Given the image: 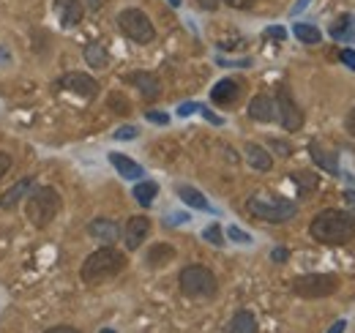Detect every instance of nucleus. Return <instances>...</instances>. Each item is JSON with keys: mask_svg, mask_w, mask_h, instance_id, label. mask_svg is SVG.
<instances>
[{"mask_svg": "<svg viewBox=\"0 0 355 333\" xmlns=\"http://www.w3.org/2000/svg\"><path fill=\"white\" fill-rule=\"evenodd\" d=\"M126 254H121L118 249H112V246H101L98 251H93L88 254V259L83 262V268H80V276H83V282L85 284H104V282H110V279H115L118 273H123L126 271Z\"/></svg>", "mask_w": 355, "mask_h": 333, "instance_id": "obj_2", "label": "nucleus"}, {"mask_svg": "<svg viewBox=\"0 0 355 333\" xmlns=\"http://www.w3.org/2000/svg\"><path fill=\"white\" fill-rule=\"evenodd\" d=\"M112 137H115V139H134V137H137V128H134V126H121Z\"/></svg>", "mask_w": 355, "mask_h": 333, "instance_id": "obj_31", "label": "nucleus"}, {"mask_svg": "<svg viewBox=\"0 0 355 333\" xmlns=\"http://www.w3.org/2000/svg\"><path fill=\"white\" fill-rule=\"evenodd\" d=\"M243 153H246V162L252 169H257V172H268L270 166H273V159H270V153H268L263 145H257V142H249L246 148H243Z\"/></svg>", "mask_w": 355, "mask_h": 333, "instance_id": "obj_19", "label": "nucleus"}, {"mask_svg": "<svg viewBox=\"0 0 355 333\" xmlns=\"http://www.w3.org/2000/svg\"><path fill=\"white\" fill-rule=\"evenodd\" d=\"M268 145H270L273 151H279V156H290V153H293V148H290L287 142H279V139H270Z\"/></svg>", "mask_w": 355, "mask_h": 333, "instance_id": "obj_34", "label": "nucleus"}, {"mask_svg": "<svg viewBox=\"0 0 355 333\" xmlns=\"http://www.w3.org/2000/svg\"><path fill=\"white\" fill-rule=\"evenodd\" d=\"M63 208V200L58 194V189L52 186H36L31 194H28V205H25V213H28V221L39 230H44L52 224V219L60 213Z\"/></svg>", "mask_w": 355, "mask_h": 333, "instance_id": "obj_3", "label": "nucleus"}, {"mask_svg": "<svg viewBox=\"0 0 355 333\" xmlns=\"http://www.w3.org/2000/svg\"><path fill=\"white\" fill-rule=\"evenodd\" d=\"M273 101H276V121L284 126L287 131H298L304 126V110L298 107V101L293 99L287 85L276 87V99Z\"/></svg>", "mask_w": 355, "mask_h": 333, "instance_id": "obj_8", "label": "nucleus"}, {"mask_svg": "<svg viewBox=\"0 0 355 333\" xmlns=\"http://www.w3.org/2000/svg\"><path fill=\"white\" fill-rule=\"evenodd\" d=\"M293 33H295V39H298V42L309 44V46L322 42V33H320L314 25H309V22H295V25H293Z\"/></svg>", "mask_w": 355, "mask_h": 333, "instance_id": "obj_25", "label": "nucleus"}, {"mask_svg": "<svg viewBox=\"0 0 355 333\" xmlns=\"http://www.w3.org/2000/svg\"><path fill=\"white\" fill-rule=\"evenodd\" d=\"M85 63H88L90 69L104 71V69L110 66V52H107V46H104V44H98V42L85 44Z\"/></svg>", "mask_w": 355, "mask_h": 333, "instance_id": "obj_21", "label": "nucleus"}, {"mask_svg": "<svg viewBox=\"0 0 355 333\" xmlns=\"http://www.w3.org/2000/svg\"><path fill=\"white\" fill-rule=\"evenodd\" d=\"M224 333H257V317H254L252 311L241 309V311L227 323Z\"/></svg>", "mask_w": 355, "mask_h": 333, "instance_id": "obj_20", "label": "nucleus"}, {"mask_svg": "<svg viewBox=\"0 0 355 333\" xmlns=\"http://www.w3.org/2000/svg\"><path fill=\"white\" fill-rule=\"evenodd\" d=\"M238 99H241V85L235 83V80H219V83L214 85V90H211V101L219 104V107H230Z\"/></svg>", "mask_w": 355, "mask_h": 333, "instance_id": "obj_17", "label": "nucleus"}, {"mask_svg": "<svg viewBox=\"0 0 355 333\" xmlns=\"http://www.w3.org/2000/svg\"><path fill=\"white\" fill-rule=\"evenodd\" d=\"M309 3H311V0H298V3L293 6V11H290V14H293V17H295V14H301V11H304V8L309 6Z\"/></svg>", "mask_w": 355, "mask_h": 333, "instance_id": "obj_44", "label": "nucleus"}, {"mask_svg": "<svg viewBox=\"0 0 355 333\" xmlns=\"http://www.w3.org/2000/svg\"><path fill=\"white\" fill-rule=\"evenodd\" d=\"M52 8L60 19L63 28H74L83 22V14H85V6L83 0H52Z\"/></svg>", "mask_w": 355, "mask_h": 333, "instance_id": "obj_11", "label": "nucleus"}, {"mask_svg": "<svg viewBox=\"0 0 355 333\" xmlns=\"http://www.w3.org/2000/svg\"><path fill=\"white\" fill-rule=\"evenodd\" d=\"M194 110H200V104H191V101H186V104H180V107H178V115H180V118H186V115H191Z\"/></svg>", "mask_w": 355, "mask_h": 333, "instance_id": "obj_36", "label": "nucleus"}, {"mask_svg": "<svg viewBox=\"0 0 355 333\" xmlns=\"http://www.w3.org/2000/svg\"><path fill=\"white\" fill-rule=\"evenodd\" d=\"M132 194L142 208H150L153 200H156V194H159V183H153V180H139V183L134 186Z\"/></svg>", "mask_w": 355, "mask_h": 333, "instance_id": "obj_24", "label": "nucleus"}, {"mask_svg": "<svg viewBox=\"0 0 355 333\" xmlns=\"http://www.w3.org/2000/svg\"><path fill=\"white\" fill-rule=\"evenodd\" d=\"M266 36L268 39H276V42H284V36H287V33H284V28H268Z\"/></svg>", "mask_w": 355, "mask_h": 333, "instance_id": "obj_38", "label": "nucleus"}, {"mask_svg": "<svg viewBox=\"0 0 355 333\" xmlns=\"http://www.w3.org/2000/svg\"><path fill=\"white\" fill-rule=\"evenodd\" d=\"M197 3H200L205 11H214V8H219V3H222V0H197Z\"/></svg>", "mask_w": 355, "mask_h": 333, "instance_id": "obj_43", "label": "nucleus"}, {"mask_svg": "<svg viewBox=\"0 0 355 333\" xmlns=\"http://www.w3.org/2000/svg\"><path fill=\"white\" fill-rule=\"evenodd\" d=\"M98 333H115L112 328H104V331H98Z\"/></svg>", "mask_w": 355, "mask_h": 333, "instance_id": "obj_50", "label": "nucleus"}, {"mask_svg": "<svg viewBox=\"0 0 355 333\" xmlns=\"http://www.w3.org/2000/svg\"><path fill=\"white\" fill-rule=\"evenodd\" d=\"M110 164L115 166V169H118V175H121V178H126V180H139V178L145 175L142 164H137L134 159L123 156V153H110Z\"/></svg>", "mask_w": 355, "mask_h": 333, "instance_id": "obj_18", "label": "nucleus"}, {"mask_svg": "<svg viewBox=\"0 0 355 333\" xmlns=\"http://www.w3.org/2000/svg\"><path fill=\"white\" fill-rule=\"evenodd\" d=\"M309 232L322 246H342L355 238V216L350 210L325 208L311 219Z\"/></svg>", "mask_w": 355, "mask_h": 333, "instance_id": "obj_1", "label": "nucleus"}, {"mask_svg": "<svg viewBox=\"0 0 355 333\" xmlns=\"http://www.w3.org/2000/svg\"><path fill=\"white\" fill-rule=\"evenodd\" d=\"M345 128H347L350 137H355V107L347 112V118H345Z\"/></svg>", "mask_w": 355, "mask_h": 333, "instance_id": "obj_39", "label": "nucleus"}, {"mask_svg": "<svg viewBox=\"0 0 355 333\" xmlns=\"http://www.w3.org/2000/svg\"><path fill=\"white\" fill-rule=\"evenodd\" d=\"M167 3H170L173 8H178V6H180V0H167Z\"/></svg>", "mask_w": 355, "mask_h": 333, "instance_id": "obj_49", "label": "nucleus"}, {"mask_svg": "<svg viewBox=\"0 0 355 333\" xmlns=\"http://www.w3.org/2000/svg\"><path fill=\"white\" fill-rule=\"evenodd\" d=\"M148 235H150V219L148 216H132L126 221V230H123V244L129 251H137Z\"/></svg>", "mask_w": 355, "mask_h": 333, "instance_id": "obj_10", "label": "nucleus"}, {"mask_svg": "<svg viewBox=\"0 0 355 333\" xmlns=\"http://www.w3.org/2000/svg\"><path fill=\"white\" fill-rule=\"evenodd\" d=\"M345 328H347V323H345V320H336V323L331 325V331H328V333H345Z\"/></svg>", "mask_w": 355, "mask_h": 333, "instance_id": "obj_45", "label": "nucleus"}, {"mask_svg": "<svg viewBox=\"0 0 355 333\" xmlns=\"http://www.w3.org/2000/svg\"><path fill=\"white\" fill-rule=\"evenodd\" d=\"M8 169H11V156H8V153H3V151H0V178H3V175H6V172H8Z\"/></svg>", "mask_w": 355, "mask_h": 333, "instance_id": "obj_40", "label": "nucleus"}, {"mask_svg": "<svg viewBox=\"0 0 355 333\" xmlns=\"http://www.w3.org/2000/svg\"><path fill=\"white\" fill-rule=\"evenodd\" d=\"M331 36H334L336 42H350V39L355 36L353 17H339V19L331 25Z\"/></svg>", "mask_w": 355, "mask_h": 333, "instance_id": "obj_26", "label": "nucleus"}, {"mask_svg": "<svg viewBox=\"0 0 355 333\" xmlns=\"http://www.w3.org/2000/svg\"><path fill=\"white\" fill-rule=\"evenodd\" d=\"M88 235L93 241H101L104 246H112V244L118 241V235H121V227H118L112 219L98 216V219H93L88 224Z\"/></svg>", "mask_w": 355, "mask_h": 333, "instance_id": "obj_13", "label": "nucleus"}, {"mask_svg": "<svg viewBox=\"0 0 355 333\" xmlns=\"http://www.w3.org/2000/svg\"><path fill=\"white\" fill-rule=\"evenodd\" d=\"M173 259H175V249H173L170 244H156V246H150L148 257H145L148 268H164V265L173 262Z\"/></svg>", "mask_w": 355, "mask_h": 333, "instance_id": "obj_22", "label": "nucleus"}, {"mask_svg": "<svg viewBox=\"0 0 355 333\" xmlns=\"http://www.w3.org/2000/svg\"><path fill=\"white\" fill-rule=\"evenodd\" d=\"M309 153H311V162L320 166V169H325L328 175H339V172H342V169H339V156H336L328 145H322L320 139H311Z\"/></svg>", "mask_w": 355, "mask_h": 333, "instance_id": "obj_12", "label": "nucleus"}, {"mask_svg": "<svg viewBox=\"0 0 355 333\" xmlns=\"http://www.w3.org/2000/svg\"><path fill=\"white\" fill-rule=\"evenodd\" d=\"M336 290H339V276H334V273H306V276L293 279V292L306 300L331 298Z\"/></svg>", "mask_w": 355, "mask_h": 333, "instance_id": "obj_6", "label": "nucleus"}, {"mask_svg": "<svg viewBox=\"0 0 355 333\" xmlns=\"http://www.w3.org/2000/svg\"><path fill=\"white\" fill-rule=\"evenodd\" d=\"M230 8H238V11H246V8H252L257 0H224Z\"/></svg>", "mask_w": 355, "mask_h": 333, "instance_id": "obj_35", "label": "nucleus"}, {"mask_svg": "<svg viewBox=\"0 0 355 333\" xmlns=\"http://www.w3.org/2000/svg\"><path fill=\"white\" fill-rule=\"evenodd\" d=\"M110 104H112V107H115V112H121V115L132 112V104H129L123 96H118V93H112V96H110Z\"/></svg>", "mask_w": 355, "mask_h": 333, "instance_id": "obj_29", "label": "nucleus"}, {"mask_svg": "<svg viewBox=\"0 0 355 333\" xmlns=\"http://www.w3.org/2000/svg\"><path fill=\"white\" fill-rule=\"evenodd\" d=\"M249 118L252 121H257V123H273L276 121V101L266 96V93H260V96H254L252 101H249Z\"/></svg>", "mask_w": 355, "mask_h": 333, "instance_id": "obj_14", "label": "nucleus"}, {"mask_svg": "<svg viewBox=\"0 0 355 333\" xmlns=\"http://www.w3.org/2000/svg\"><path fill=\"white\" fill-rule=\"evenodd\" d=\"M36 189V180H33V175H28V178H22L19 183H14L6 194H3V200H0V208L3 210H11L17 208L22 200H28V194Z\"/></svg>", "mask_w": 355, "mask_h": 333, "instance_id": "obj_16", "label": "nucleus"}, {"mask_svg": "<svg viewBox=\"0 0 355 333\" xmlns=\"http://www.w3.org/2000/svg\"><path fill=\"white\" fill-rule=\"evenodd\" d=\"M345 200H347V203L355 208V191H347V194H345Z\"/></svg>", "mask_w": 355, "mask_h": 333, "instance_id": "obj_48", "label": "nucleus"}, {"mask_svg": "<svg viewBox=\"0 0 355 333\" xmlns=\"http://www.w3.org/2000/svg\"><path fill=\"white\" fill-rule=\"evenodd\" d=\"M118 28H121V33H123L126 39H132L134 44H150L156 39L153 22H150L148 14L139 11V8H123V11L118 14Z\"/></svg>", "mask_w": 355, "mask_h": 333, "instance_id": "obj_7", "label": "nucleus"}, {"mask_svg": "<svg viewBox=\"0 0 355 333\" xmlns=\"http://www.w3.org/2000/svg\"><path fill=\"white\" fill-rule=\"evenodd\" d=\"M178 284L186 298H194V300L214 298L219 292V282H216L214 271H208L205 265H186L178 273Z\"/></svg>", "mask_w": 355, "mask_h": 333, "instance_id": "obj_4", "label": "nucleus"}, {"mask_svg": "<svg viewBox=\"0 0 355 333\" xmlns=\"http://www.w3.org/2000/svg\"><path fill=\"white\" fill-rule=\"evenodd\" d=\"M227 235H230V241H235V244H252V235L243 232V230H238V227H230Z\"/></svg>", "mask_w": 355, "mask_h": 333, "instance_id": "obj_30", "label": "nucleus"}, {"mask_svg": "<svg viewBox=\"0 0 355 333\" xmlns=\"http://www.w3.org/2000/svg\"><path fill=\"white\" fill-rule=\"evenodd\" d=\"M246 210L254 216V219H263L268 224H284L290 219H295L298 205L290 203V200H282V197H270V194H254L249 197Z\"/></svg>", "mask_w": 355, "mask_h": 333, "instance_id": "obj_5", "label": "nucleus"}, {"mask_svg": "<svg viewBox=\"0 0 355 333\" xmlns=\"http://www.w3.org/2000/svg\"><path fill=\"white\" fill-rule=\"evenodd\" d=\"M339 58H342V63H345L350 71H355V49H342Z\"/></svg>", "mask_w": 355, "mask_h": 333, "instance_id": "obj_33", "label": "nucleus"}, {"mask_svg": "<svg viewBox=\"0 0 355 333\" xmlns=\"http://www.w3.org/2000/svg\"><path fill=\"white\" fill-rule=\"evenodd\" d=\"M3 60H11V52H8L6 46H0V63H3Z\"/></svg>", "mask_w": 355, "mask_h": 333, "instance_id": "obj_47", "label": "nucleus"}, {"mask_svg": "<svg viewBox=\"0 0 355 333\" xmlns=\"http://www.w3.org/2000/svg\"><path fill=\"white\" fill-rule=\"evenodd\" d=\"M60 87H66L69 93H74V96H80V99H96V93H98V83L88 77V74H83V71H69V74H63L60 77Z\"/></svg>", "mask_w": 355, "mask_h": 333, "instance_id": "obj_9", "label": "nucleus"}, {"mask_svg": "<svg viewBox=\"0 0 355 333\" xmlns=\"http://www.w3.org/2000/svg\"><path fill=\"white\" fill-rule=\"evenodd\" d=\"M270 259H273V262H287V259H290V251H287V249H273V251H270Z\"/></svg>", "mask_w": 355, "mask_h": 333, "instance_id": "obj_37", "label": "nucleus"}, {"mask_svg": "<svg viewBox=\"0 0 355 333\" xmlns=\"http://www.w3.org/2000/svg\"><path fill=\"white\" fill-rule=\"evenodd\" d=\"M44 333H80L74 325H55V328H46Z\"/></svg>", "mask_w": 355, "mask_h": 333, "instance_id": "obj_41", "label": "nucleus"}, {"mask_svg": "<svg viewBox=\"0 0 355 333\" xmlns=\"http://www.w3.org/2000/svg\"><path fill=\"white\" fill-rule=\"evenodd\" d=\"M293 183L298 186V191H301V197H309L311 191L320 186V178L314 175V172H293Z\"/></svg>", "mask_w": 355, "mask_h": 333, "instance_id": "obj_27", "label": "nucleus"}, {"mask_svg": "<svg viewBox=\"0 0 355 333\" xmlns=\"http://www.w3.org/2000/svg\"><path fill=\"white\" fill-rule=\"evenodd\" d=\"M129 83L142 93V99H148V101H156L159 96H162V83H159V77L156 74H150V71H134L129 74Z\"/></svg>", "mask_w": 355, "mask_h": 333, "instance_id": "obj_15", "label": "nucleus"}, {"mask_svg": "<svg viewBox=\"0 0 355 333\" xmlns=\"http://www.w3.org/2000/svg\"><path fill=\"white\" fill-rule=\"evenodd\" d=\"M178 197L194 210H211V203L205 200L202 191H197L194 186H178Z\"/></svg>", "mask_w": 355, "mask_h": 333, "instance_id": "obj_23", "label": "nucleus"}, {"mask_svg": "<svg viewBox=\"0 0 355 333\" xmlns=\"http://www.w3.org/2000/svg\"><path fill=\"white\" fill-rule=\"evenodd\" d=\"M101 3H104V0H83V6L90 8V11H98V8H101Z\"/></svg>", "mask_w": 355, "mask_h": 333, "instance_id": "obj_46", "label": "nucleus"}, {"mask_svg": "<svg viewBox=\"0 0 355 333\" xmlns=\"http://www.w3.org/2000/svg\"><path fill=\"white\" fill-rule=\"evenodd\" d=\"M145 118H148L150 123H156V126H167V123H170V118H167L164 112H150V110H148V112H145Z\"/></svg>", "mask_w": 355, "mask_h": 333, "instance_id": "obj_32", "label": "nucleus"}, {"mask_svg": "<svg viewBox=\"0 0 355 333\" xmlns=\"http://www.w3.org/2000/svg\"><path fill=\"white\" fill-rule=\"evenodd\" d=\"M202 238L211 244V246H224V232L219 224H211V227H205L202 230Z\"/></svg>", "mask_w": 355, "mask_h": 333, "instance_id": "obj_28", "label": "nucleus"}, {"mask_svg": "<svg viewBox=\"0 0 355 333\" xmlns=\"http://www.w3.org/2000/svg\"><path fill=\"white\" fill-rule=\"evenodd\" d=\"M200 110H202V107H200ZM202 115H205V121H211V123H216V126H222V123H224L222 118H219V115H214L211 110H202Z\"/></svg>", "mask_w": 355, "mask_h": 333, "instance_id": "obj_42", "label": "nucleus"}]
</instances>
